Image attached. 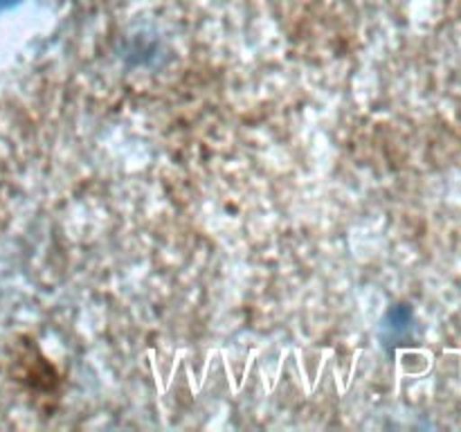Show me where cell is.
<instances>
[{"label":"cell","instance_id":"6da1fadb","mask_svg":"<svg viewBox=\"0 0 461 432\" xmlns=\"http://www.w3.org/2000/svg\"><path fill=\"white\" fill-rule=\"evenodd\" d=\"M383 328L387 331V340H401L412 328V310L408 306H396L394 310L387 313L385 327Z\"/></svg>","mask_w":461,"mask_h":432}]
</instances>
